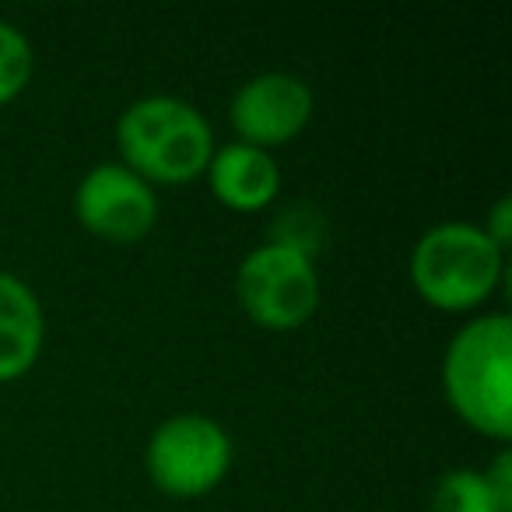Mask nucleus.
<instances>
[{"label":"nucleus","instance_id":"f257e3e1","mask_svg":"<svg viewBox=\"0 0 512 512\" xmlns=\"http://www.w3.org/2000/svg\"><path fill=\"white\" fill-rule=\"evenodd\" d=\"M442 393L474 432L512 435V320L484 313L463 323L442 355Z\"/></svg>","mask_w":512,"mask_h":512},{"label":"nucleus","instance_id":"f03ea898","mask_svg":"<svg viewBox=\"0 0 512 512\" xmlns=\"http://www.w3.org/2000/svg\"><path fill=\"white\" fill-rule=\"evenodd\" d=\"M120 162L144 183H190L214 155V130L193 102L176 95L134 99L116 120Z\"/></svg>","mask_w":512,"mask_h":512},{"label":"nucleus","instance_id":"7ed1b4c3","mask_svg":"<svg viewBox=\"0 0 512 512\" xmlns=\"http://www.w3.org/2000/svg\"><path fill=\"white\" fill-rule=\"evenodd\" d=\"M505 249L474 221H439L411 249V285L442 313H467L491 299L502 281Z\"/></svg>","mask_w":512,"mask_h":512},{"label":"nucleus","instance_id":"20e7f679","mask_svg":"<svg viewBox=\"0 0 512 512\" xmlns=\"http://www.w3.org/2000/svg\"><path fill=\"white\" fill-rule=\"evenodd\" d=\"M144 467L165 495L200 498L225 481L232 467V439L207 414H172L151 432L144 446Z\"/></svg>","mask_w":512,"mask_h":512},{"label":"nucleus","instance_id":"39448f33","mask_svg":"<svg viewBox=\"0 0 512 512\" xmlns=\"http://www.w3.org/2000/svg\"><path fill=\"white\" fill-rule=\"evenodd\" d=\"M235 295L253 323L267 330H295L320 306V274L313 256L281 242H264L239 264Z\"/></svg>","mask_w":512,"mask_h":512},{"label":"nucleus","instance_id":"423d86ee","mask_svg":"<svg viewBox=\"0 0 512 512\" xmlns=\"http://www.w3.org/2000/svg\"><path fill=\"white\" fill-rule=\"evenodd\" d=\"M313 106V88L299 74L264 71L235 88L228 102V123L242 144L271 151L306 130V123L313 120Z\"/></svg>","mask_w":512,"mask_h":512},{"label":"nucleus","instance_id":"0eeeda50","mask_svg":"<svg viewBox=\"0 0 512 512\" xmlns=\"http://www.w3.org/2000/svg\"><path fill=\"white\" fill-rule=\"evenodd\" d=\"M74 214L92 235L109 242H137L155 228L158 197L123 162H99L74 190Z\"/></svg>","mask_w":512,"mask_h":512},{"label":"nucleus","instance_id":"6e6552de","mask_svg":"<svg viewBox=\"0 0 512 512\" xmlns=\"http://www.w3.org/2000/svg\"><path fill=\"white\" fill-rule=\"evenodd\" d=\"M204 176L211 193L218 197V204L242 214L267 207L281 190V169L271 151L253 148V144L242 141L214 148Z\"/></svg>","mask_w":512,"mask_h":512},{"label":"nucleus","instance_id":"1a4fd4ad","mask_svg":"<svg viewBox=\"0 0 512 512\" xmlns=\"http://www.w3.org/2000/svg\"><path fill=\"white\" fill-rule=\"evenodd\" d=\"M46 316L36 292L15 274L0 271V383L22 379L43 355Z\"/></svg>","mask_w":512,"mask_h":512},{"label":"nucleus","instance_id":"9d476101","mask_svg":"<svg viewBox=\"0 0 512 512\" xmlns=\"http://www.w3.org/2000/svg\"><path fill=\"white\" fill-rule=\"evenodd\" d=\"M428 512H502L491 495L484 470L474 467H453L435 481Z\"/></svg>","mask_w":512,"mask_h":512},{"label":"nucleus","instance_id":"9b49d317","mask_svg":"<svg viewBox=\"0 0 512 512\" xmlns=\"http://www.w3.org/2000/svg\"><path fill=\"white\" fill-rule=\"evenodd\" d=\"M36 71V53L18 25L0 18V106L25 92Z\"/></svg>","mask_w":512,"mask_h":512},{"label":"nucleus","instance_id":"f8f14e48","mask_svg":"<svg viewBox=\"0 0 512 512\" xmlns=\"http://www.w3.org/2000/svg\"><path fill=\"white\" fill-rule=\"evenodd\" d=\"M484 481H488L498 509L512 512V453H509V449H502V453L495 456V463L484 470Z\"/></svg>","mask_w":512,"mask_h":512},{"label":"nucleus","instance_id":"ddd939ff","mask_svg":"<svg viewBox=\"0 0 512 512\" xmlns=\"http://www.w3.org/2000/svg\"><path fill=\"white\" fill-rule=\"evenodd\" d=\"M509 225H512V204H509V197H498V204L491 207L488 221H484L481 228L498 249H505V246H509V232H512Z\"/></svg>","mask_w":512,"mask_h":512}]
</instances>
